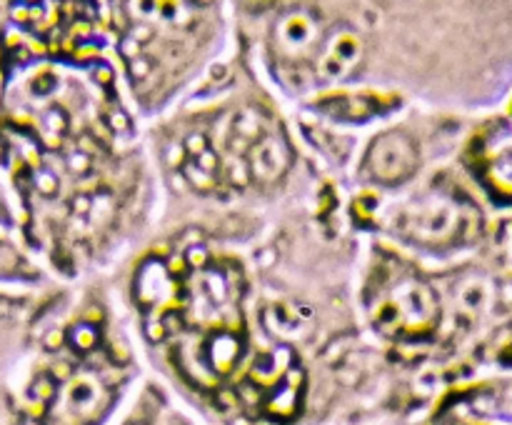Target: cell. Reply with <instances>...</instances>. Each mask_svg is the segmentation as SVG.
<instances>
[{
  "label": "cell",
  "instance_id": "7",
  "mask_svg": "<svg viewBox=\"0 0 512 425\" xmlns=\"http://www.w3.org/2000/svg\"><path fill=\"white\" fill-rule=\"evenodd\" d=\"M323 35H320L318 20L303 10L283 15L275 25L273 48L285 65H300L303 60H313L318 55Z\"/></svg>",
  "mask_w": 512,
  "mask_h": 425
},
{
  "label": "cell",
  "instance_id": "2",
  "mask_svg": "<svg viewBox=\"0 0 512 425\" xmlns=\"http://www.w3.org/2000/svg\"><path fill=\"white\" fill-rule=\"evenodd\" d=\"M375 323L393 335H425L438 325V295L418 278L395 280L388 293L378 295Z\"/></svg>",
  "mask_w": 512,
  "mask_h": 425
},
{
  "label": "cell",
  "instance_id": "8",
  "mask_svg": "<svg viewBox=\"0 0 512 425\" xmlns=\"http://www.w3.org/2000/svg\"><path fill=\"white\" fill-rule=\"evenodd\" d=\"M480 170L493 195L512 203V130L500 128L490 135L480 150Z\"/></svg>",
  "mask_w": 512,
  "mask_h": 425
},
{
  "label": "cell",
  "instance_id": "4",
  "mask_svg": "<svg viewBox=\"0 0 512 425\" xmlns=\"http://www.w3.org/2000/svg\"><path fill=\"white\" fill-rule=\"evenodd\" d=\"M240 350H243V343H240L238 333L215 330V333L200 338L198 343L185 345L183 365L200 383H218L238 363Z\"/></svg>",
  "mask_w": 512,
  "mask_h": 425
},
{
  "label": "cell",
  "instance_id": "3",
  "mask_svg": "<svg viewBox=\"0 0 512 425\" xmlns=\"http://www.w3.org/2000/svg\"><path fill=\"white\" fill-rule=\"evenodd\" d=\"M190 320L203 328H225L238 320V290L230 275L205 270L190 288Z\"/></svg>",
  "mask_w": 512,
  "mask_h": 425
},
{
  "label": "cell",
  "instance_id": "9",
  "mask_svg": "<svg viewBox=\"0 0 512 425\" xmlns=\"http://www.w3.org/2000/svg\"><path fill=\"white\" fill-rule=\"evenodd\" d=\"M360 58V40L350 28L330 30L323 35L318 55H315V73L320 80H340L355 68Z\"/></svg>",
  "mask_w": 512,
  "mask_h": 425
},
{
  "label": "cell",
  "instance_id": "5",
  "mask_svg": "<svg viewBox=\"0 0 512 425\" xmlns=\"http://www.w3.org/2000/svg\"><path fill=\"white\" fill-rule=\"evenodd\" d=\"M418 168V150L410 138L400 133H385L370 145L365 155V173L383 185H398Z\"/></svg>",
  "mask_w": 512,
  "mask_h": 425
},
{
  "label": "cell",
  "instance_id": "6",
  "mask_svg": "<svg viewBox=\"0 0 512 425\" xmlns=\"http://www.w3.org/2000/svg\"><path fill=\"white\" fill-rule=\"evenodd\" d=\"M108 388L95 373H78L60 388L55 415L65 425H85L98 418L108 405Z\"/></svg>",
  "mask_w": 512,
  "mask_h": 425
},
{
  "label": "cell",
  "instance_id": "1",
  "mask_svg": "<svg viewBox=\"0 0 512 425\" xmlns=\"http://www.w3.org/2000/svg\"><path fill=\"white\" fill-rule=\"evenodd\" d=\"M385 225L410 245L448 250L468 243L478 233V213L450 193H423L390 205Z\"/></svg>",
  "mask_w": 512,
  "mask_h": 425
}]
</instances>
